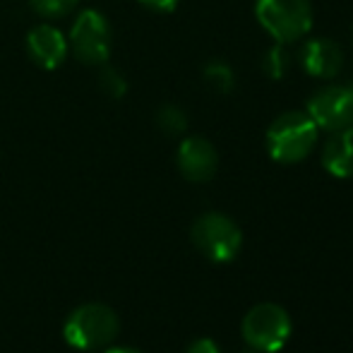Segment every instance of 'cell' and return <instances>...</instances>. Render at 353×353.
<instances>
[{
  "label": "cell",
  "instance_id": "obj_15",
  "mask_svg": "<svg viewBox=\"0 0 353 353\" xmlns=\"http://www.w3.org/2000/svg\"><path fill=\"white\" fill-rule=\"evenodd\" d=\"M77 3L79 0H29L34 12L41 14V17H46V19L65 17L68 12H72Z\"/></svg>",
  "mask_w": 353,
  "mask_h": 353
},
{
  "label": "cell",
  "instance_id": "obj_5",
  "mask_svg": "<svg viewBox=\"0 0 353 353\" xmlns=\"http://www.w3.org/2000/svg\"><path fill=\"white\" fill-rule=\"evenodd\" d=\"M243 339L257 353H276L291 339V315L276 303H257L243 317Z\"/></svg>",
  "mask_w": 353,
  "mask_h": 353
},
{
  "label": "cell",
  "instance_id": "obj_17",
  "mask_svg": "<svg viewBox=\"0 0 353 353\" xmlns=\"http://www.w3.org/2000/svg\"><path fill=\"white\" fill-rule=\"evenodd\" d=\"M185 353H221L216 346V341L214 339H207V336H202V339H195L190 346L185 349Z\"/></svg>",
  "mask_w": 353,
  "mask_h": 353
},
{
  "label": "cell",
  "instance_id": "obj_12",
  "mask_svg": "<svg viewBox=\"0 0 353 353\" xmlns=\"http://www.w3.org/2000/svg\"><path fill=\"white\" fill-rule=\"evenodd\" d=\"M202 77H205V84L216 94H231L233 87H236V74H233V68L223 61H210L202 70Z\"/></svg>",
  "mask_w": 353,
  "mask_h": 353
},
{
  "label": "cell",
  "instance_id": "obj_18",
  "mask_svg": "<svg viewBox=\"0 0 353 353\" xmlns=\"http://www.w3.org/2000/svg\"><path fill=\"white\" fill-rule=\"evenodd\" d=\"M144 8L154 10V12H173L181 0H140Z\"/></svg>",
  "mask_w": 353,
  "mask_h": 353
},
{
  "label": "cell",
  "instance_id": "obj_8",
  "mask_svg": "<svg viewBox=\"0 0 353 353\" xmlns=\"http://www.w3.org/2000/svg\"><path fill=\"white\" fill-rule=\"evenodd\" d=\"M178 171L183 173V178L190 183H207L214 178L219 168V154L214 149V144L207 137H185L178 144L176 154Z\"/></svg>",
  "mask_w": 353,
  "mask_h": 353
},
{
  "label": "cell",
  "instance_id": "obj_20",
  "mask_svg": "<svg viewBox=\"0 0 353 353\" xmlns=\"http://www.w3.org/2000/svg\"><path fill=\"white\" fill-rule=\"evenodd\" d=\"M241 353H257V351H252V349H248V351H241Z\"/></svg>",
  "mask_w": 353,
  "mask_h": 353
},
{
  "label": "cell",
  "instance_id": "obj_7",
  "mask_svg": "<svg viewBox=\"0 0 353 353\" xmlns=\"http://www.w3.org/2000/svg\"><path fill=\"white\" fill-rule=\"evenodd\" d=\"M307 116L325 132L344 130L353 125V84H327L310 97Z\"/></svg>",
  "mask_w": 353,
  "mask_h": 353
},
{
  "label": "cell",
  "instance_id": "obj_19",
  "mask_svg": "<svg viewBox=\"0 0 353 353\" xmlns=\"http://www.w3.org/2000/svg\"><path fill=\"white\" fill-rule=\"evenodd\" d=\"M103 353H142V351L130 349V346H113V349H106Z\"/></svg>",
  "mask_w": 353,
  "mask_h": 353
},
{
  "label": "cell",
  "instance_id": "obj_4",
  "mask_svg": "<svg viewBox=\"0 0 353 353\" xmlns=\"http://www.w3.org/2000/svg\"><path fill=\"white\" fill-rule=\"evenodd\" d=\"M192 245L200 250L210 262L223 265V262L236 260L243 248V231L228 214L221 212H205L195 219L190 228Z\"/></svg>",
  "mask_w": 353,
  "mask_h": 353
},
{
  "label": "cell",
  "instance_id": "obj_13",
  "mask_svg": "<svg viewBox=\"0 0 353 353\" xmlns=\"http://www.w3.org/2000/svg\"><path fill=\"white\" fill-rule=\"evenodd\" d=\"M157 125L166 135H183L188 130V116L181 106L176 103H166L157 111Z\"/></svg>",
  "mask_w": 353,
  "mask_h": 353
},
{
  "label": "cell",
  "instance_id": "obj_6",
  "mask_svg": "<svg viewBox=\"0 0 353 353\" xmlns=\"http://www.w3.org/2000/svg\"><path fill=\"white\" fill-rule=\"evenodd\" d=\"M68 46L84 65H103L113 51V32L99 10H82L74 19Z\"/></svg>",
  "mask_w": 353,
  "mask_h": 353
},
{
  "label": "cell",
  "instance_id": "obj_10",
  "mask_svg": "<svg viewBox=\"0 0 353 353\" xmlns=\"http://www.w3.org/2000/svg\"><path fill=\"white\" fill-rule=\"evenodd\" d=\"M298 58H301L303 70L317 79L336 77L341 65H344V51H341V46L327 37H317L305 41L301 53H298Z\"/></svg>",
  "mask_w": 353,
  "mask_h": 353
},
{
  "label": "cell",
  "instance_id": "obj_9",
  "mask_svg": "<svg viewBox=\"0 0 353 353\" xmlns=\"http://www.w3.org/2000/svg\"><path fill=\"white\" fill-rule=\"evenodd\" d=\"M68 37L53 24H37L27 34V53L39 68L43 70H56L68 58Z\"/></svg>",
  "mask_w": 353,
  "mask_h": 353
},
{
  "label": "cell",
  "instance_id": "obj_16",
  "mask_svg": "<svg viewBox=\"0 0 353 353\" xmlns=\"http://www.w3.org/2000/svg\"><path fill=\"white\" fill-rule=\"evenodd\" d=\"M99 87L106 97L111 99H123L128 92V82L116 68H103L101 74H99Z\"/></svg>",
  "mask_w": 353,
  "mask_h": 353
},
{
  "label": "cell",
  "instance_id": "obj_1",
  "mask_svg": "<svg viewBox=\"0 0 353 353\" xmlns=\"http://www.w3.org/2000/svg\"><path fill=\"white\" fill-rule=\"evenodd\" d=\"M317 137L320 128L307 116V111H286L267 128V154L276 163H301L317 147Z\"/></svg>",
  "mask_w": 353,
  "mask_h": 353
},
{
  "label": "cell",
  "instance_id": "obj_2",
  "mask_svg": "<svg viewBox=\"0 0 353 353\" xmlns=\"http://www.w3.org/2000/svg\"><path fill=\"white\" fill-rule=\"evenodd\" d=\"M121 332V320L116 310L103 303H84L74 307L63 325V336L72 349L99 351L116 341Z\"/></svg>",
  "mask_w": 353,
  "mask_h": 353
},
{
  "label": "cell",
  "instance_id": "obj_14",
  "mask_svg": "<svg viewBox=\"0 0 353 353\" xmlns=\"http://www.w3.org/2000/svg\"><path fill=\"white\" fill-rule=\"evenodd\" d=\"M288 68H291V53L283 48V43L272 46L270 51L265 53V58H262V70H265L267 77H272V79L286 77Z\"/></svg>",
  "mask_w": 353,
  "mask_h": 353
},
{
  "label": "cell",
  "instance_id": "obj_11",
  "mask_svg": "<svg viewBox=\"0 0 353 353\" xmlns=\"http://www.w3.org/2000/svg\"><path fill=\"white\" fill-rule=\"evenodd\" d=\"M322 166L334 178H353V125L332 132L322 147Z\"/></svg>",
  "mask_w": 353,
  "mask_h": 353
},
{
  "label": "cell",
  "instance_id": "obj_3",
  "mask_svg": "<svg viewBox=\"0 0 353 353\" xmlns=\"http://www.w3.org/2000/svg\"><path fill=\"white\" fill-rule=\"evenodd\" d=\"M255 17L276 43L301 41L312 29L310 0H255Z\"/></svg>",
  "mask_w": 353,
  "mask_h": 353
}]
</instances>
